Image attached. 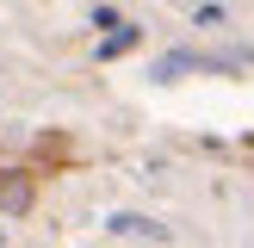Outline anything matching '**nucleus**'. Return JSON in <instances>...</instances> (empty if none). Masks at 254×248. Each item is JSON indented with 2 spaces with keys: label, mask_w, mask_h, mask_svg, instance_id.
Segmentation results:
<instances>
[{
  "label": "nucleus",
  "mask_w": 254,
  "mask_h": 248,
  "mask_svg": "<svg viewBox=\"0 0 254 248\" xmlns=\"http://www.w3.org/2000/svg\"><path fill=\"white\" fill-rule=\"evenodd\" d=\"M106 230H112V236H149V242H168V230H161V223H149V217H136V211H118Z\"/></svg>",
  "instance_id": "f257e3e1"
},
{
  "label": "nucleus",
  "mask_w": 254,
  "mask_h": 248,
  "mask_svg": "<svg viewBox=\"0 0 254 248\" xmlns=\"http://www.w3.org/2000/svg\"><path fill=\"white\" fill-rule=\"evenodd\" d=\"M136 37H143L136 25H118V31H106V44H99V56H106V62H112V56H124V50H130Z\"/></svg>",
  "instance_id": "f03ea898"
},
{
  "label": "nucleus",
  "mask_w": 254,
  "mask_h": 248,
  "mask_svg": "<svg viewBox=\"0 0 254 248\" xmlns=\"http://www.w3.org/2000/svg\"><path fill=\"white\" fill-rule=\"evenodd\" d=\"M31 205V186L25 180H0V211H25Z\"/></svg>",
  "instance_id": "7ed1b4c3"
}]
</instances>
